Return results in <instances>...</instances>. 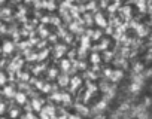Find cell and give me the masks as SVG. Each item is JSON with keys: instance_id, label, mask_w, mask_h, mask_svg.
I'll use <instances>...</instances> for the list:
<instances>
[{"instance_id": "obj_1", "label": "cell", "mask_w": 152, "mask_h": 119, "mask_svg": "<svg viewBox=\"0 0 152 119\" xmlns=\"http://www.w3.org/2000/svg\"><path fill=\"white\" fill-rule=\"evenodd\" d=\"M2 49H3V52L5 54H11L12 51H14V42L12 40H5L3 42V45H2Z\"/></svg>"}, {"instance_id": "obj_6", "label": "cell", "mask_w": 152, "mask_h": 119, "mask_svg": "<svg viewBox=\"0 0 152 119\" xmlns=\"http://www.w3.org/2000/svg\"><path fill=\"white\" fill-rule=\"evenodd\" d=\"M0 119H6V118H3V116H2V118H0Z\"/></svg>"}, {"instance_id": "obj_7", "label": "cell", "mask_w": 152, "mask_h": 119, "mask_svg": "<svg viewBox=\"0 0 152 119\" xmlns=\"http://www.w3.org/2000/svg\"><path fill=\"white\" fill-rule=\"evenodd\" d=\"M58 119H66V118H58Z\"/></svg>"}, {"instance_id": "obj_5", "label": "cell", "mask_w": 152, "mask_h": 119, "mask_svg": "<svg viewBox=\"0 0 152 119\" xmlns=\"http://www.w3.org/2000/svg\"><path fill=\"white\" fill-rule=\"evenodd\" d=\"M69 119H81V116H78V115H70Z\"/></svg>"}, {"instance_id": "obj_4", "label": "cell", "mask_w": 152, "mask_h": 119, "mask_svg": "<svg viewBox=\"0 0 152 119\" xmlns=\"http://www.w3.org/2000/svg\"><path fill=\"white\" fill-rule=\"evenodd\" d=\"M3 92H5L8 97H12V95L15 97V94H17V92H15V89H14V86H11V85H6V86H5V89H3Z\"/></svg>"}, {"instance_id": "obj_3", "label": "cell", "mask_w": 152, "mask_h": 119, "mask_svg": "<svg viewBox=\"0 0 152 119\" xmlns=\"http://www.w3.org/2000/svg\"><path fill=\"white\" fill-rule=\"evenodd\" d=\"M15 101H17L18 104H24V103L27 101L26 94H24V92H17V94H15Z\"/></svg>"}, {"instance_id": "obj_2", "label": "cell", "mask_w": 152, "mask_h": 119, "mask_svg": "<svg viewBox=\"0 0 152 119\" xmlns=\"http://www.w3.org/2000/svg\"><path fill=\"white\" fill-rule=\"evenodd\" d=\"M21 115V109L20 107H11L9 109V118L11 119H18Z\"/></svg>"}]
</instances>
